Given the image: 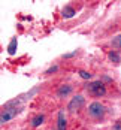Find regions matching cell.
Instances as JSON below:
<instances>
[{
    "instance_id": "1",
    "label": "cell",
    "mask_w": 121,
    "mask_h": 130,
    "mask_svg": "<svg viewBox=\"0 0 121 130\" xmlns=\"http://www.w3.org/2000/svg\"><path fill=\"white\" fill-rule=\"evenodd\" d=\"M87 91L93 96V97H100V96H105L106 94V88L103 85V82L100 81H93L87 85Z\"/></svg>"
},
{
    "instance_id": "8",
    "label": "cell",
    "mask_w": 121,
    "mask_h": 130,
    "mask_svg": "<svg viewBox=\"0 0 121 130\" xmlns=\"http://www.w3.org/2000/svg\"><path fill=\"white\" fill-rule=\"evenodd\" d=\"M108 57H109V60H111L112 63H115V64H118V63L121 61V57L115 51H111L109 54H108Z\"/></svg>"
},
{
    "instance_id": "7",
    "label": "cell",
    "mask_w": 121,
    "mask_h": 130,
    "mask_svg": "<svg viewBox=\"0 0 121 130\" xmlns=\"http://www.w3.org/2000/svg\"><path fill=\"white\" fill-rule=\"evenodd\" d=\"M61 13H63V17H64V18H72V17L75 15V9H73V8H70V6H64V8H63V11H61Z\"/></svg>"
},
{
    "instance_id": "6",
    "label": "cell",
    "mask_w": 121,
    "mask_h": 130,
    "mask_svg": "<svg viewBox=\"0 0 121 130\" xmlns=\"http://www.w3.org/2000/svg\"><path fill=\"white\" fill-rule=\"evenodd\" d=\"M70 93H72V87L70 85H61L58 88V91H57V96L58 97H66L67 94H70Z\"/></svg>"
},
{
    "instance_id": "4",
    "label": "cell",
    "mask_w": 121,
    "mask_h": 130,
    "mask_svg": "<svg viewBox=\"0 0 121 130\" xmlns=\"http://www.w3.org/2000/svg\"><path fill=\"white\" fill-rule=\"evenodd\" d=\"M84 102H85V99H84L81 94L75 96V97L69 102V105H67V111H69V112H76V111H79L81 108L84 106Z\"/></svg>"
},
{
    "instance_id": "3",
    "label": "cell",
    "mask_w": 121,
    "mask_h": 130,
    "mask_svg": "<svg viewBox=\"0 0 121 130\" xmlns=\"http://www.w3.org/2000/svg\"><path fill=\"white\" fill-rule=\"evenodd\" d=\"M88 114L93 118H102L103 114H105V106L102 103H99V102H93L88 106Z\"/></svg>"
},
{
    "instance_id": "11",
    "label": "cell",
    "mask_w": 121,
    "mask_h": 130,
    "mask_svg": "<svg viewBox=\"0 0 121 130\" xmlns=\"http://www.w3.org/2000/svg\"><path fill=\"white\" fill-rule=\"evenodd\" d=\"M112 45H114V46H117V48H121V35L112 39Z\"/></svg>"
},
{
    "instance_id": "13",
    "label": "cell",
    "mask_w": 121,
    "mask_h": 130,
    "mask_svg": "<svg viewBox=\"0 0 121 130\" xmlns=\"http://www.w3.org/2000/svg\"><path fill=\"white\" fill-rule=\"evenodd\" d=\"M112 130H121V120H118V121L112 126Z\"/></svg>"
},
{
    "instance_id": "10",
    "label": "cell",
    "mask_w": 121,
    "mask_h": 130,
    "mask_svg": "<svg viewBox=\"0 0 121 130\" xmlns=\"http://www.w3.org/2000/svg\"><path fill=\"white\" fill-rule=\"evenodd\" d=\"M16 46H18V42H16V39H12V40H11V43H9V46H8V52H9L11 55H13V54H15V51H16Z\"/></svg>"
},
{
    "instance_id": "5",
    "label": "cell",
    "mask_w": 121,
    "mask_h": 130,
    "mask_svg": "<svg viewBox=\"0 0 121 130\" xmlns=\"http://www.w3.org/2000/svg\"><path fill=\"white\" fill-rule=\"evenodd\" d=\"M57 130H66V117L63 111H58L57 115Z\"/></svg>"
},
{
    "instance_id": "14",
    "label": "cell",
    "mask_w": 121,
    "mask_h": 130,
    "mask_svg": "<svg viewBox=\"0 0 121 130\" xmlns=\"http://www.w3.org/2000/svg\"><path fill=\"white\" fill-rule=\"evenodd\" d=\"M57 69H58L57 66H53V67H49V69H48L45 73H46V75H49V73H54V72H57Z\"/></svg>"
},
{
    "instance_id": "12",
    "label": "cell",
    "mask_w": 121,
    "mask_h": 130,
    "mask_svg": "<svg viewBox=\"0 0 121 130\" xmlns=\"http://www.w3.org/2000/svg\"><path fill=\"white\" fill-rule=\"evenodd\" d=\"M79 75H81V78H84V79L91 78V73H90V72H85V70H79Z\"/></svg>"
},
{
    "instance_id": "2",
    "label": "cell",
    "mask_w": 121,
    "mask_h": 130,
    "mask_svg": "<svg viewBox=\"0 0 121 130\" xmlns=\"http://www.w3.org/2000/svg\"><path fill=\"white\" fill-rule=\"evenodd\" d=\"M20 112H21L20 108H5V109L2 111V115H0V123H2V124L8 123L9 120H12V118L16 117Z\"/></svg>"
},
{
    "instance_id": "9",
    "label": "cell",
    "mask_w": 121,
    "mask_h": 130,
    "mask_svg": "<svg viewBox=\"0 0 121 130\" xmlns=\"http://www.w3.org/2000/svg\"><path fill=\"white\" fill-rule=\"evenodd\" d=\"M43 120H45L43 115H40V114H39V115H36V117L31 120V126H33V127H39L40 124L43 123Z\"/></svg>"
}]
</instances>
